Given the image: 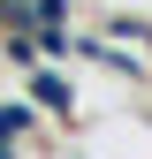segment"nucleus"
<instances>
[{
  "instance_id": "1",
  "label": "nucleus",
  "mask_w": 152,
  "mask_h": 159,
  "mask_svg": "<svg viewBox=\"0 0 152 159\" xmlns=\"http://www.w3.org/2000/svg\"><path fill=\"white\" fill-rule=\"evenodd\" d=\"M23 15H38V30H46V23H61V15H69V0H15L8 23H23Z\"/></svg>"
},
{
  "instance_id": "2",
  "label": "nucleus",
  "mask_w": 152,
  "mask_h": 159,
  "mask_svg": "<svg viewBox=\"0 0 152 159\" xmlns=\"http://www.w3.org/2000/svg\"><path fill=\"white\" fill-rule=\"evenodd\" d=\"M31 91H38V106H69V76H53V68L31 76Z\"/></svg>"
},
{
  "instance_id": "3",
  "label": "nucleus",
  "mask_w": 152,
  "mask_h": 159,
  "mask_svg": "<svg viewBox=\"0 0 152 159\" xmlns=\"http://www.w3.org/2000/svg\"><path fill=\"white\" fill-rule=\"evenodd\" d=\"M31 129V106H0V144H8V136H23Z\"/></svg>"
},
{
  "instance_id": "4",
  "label": "nucleus",
  "mask_w": 152,
  "mask_h": 159,
  "mask_svg": "<svg viewBox=\"0 0 152 159\" xmlns=\"http://www.w3.org/2000/svg\"><path fill=\"white\" fill-rule=\"evenodd\" d=\"M0 159H15V152H8V144H0Z\"/></svg>"
}]
</instances>
